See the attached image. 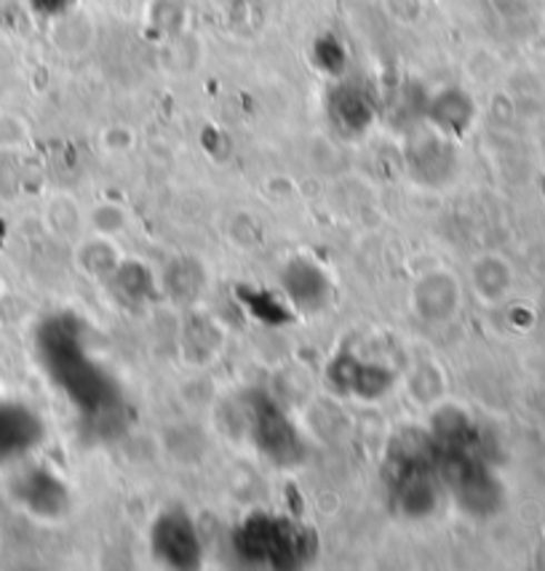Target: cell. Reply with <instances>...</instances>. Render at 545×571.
Returning a JSON list of instances; mask_svg holds the SVG:
<instances>
[{
	"label": "cell",
	"mask_w": 545,
	"mask_h": 571,
	"mask_svg": "<svg viewBox=\"0 0 545 571\" xmlns=\"http://www.w3.org/2000/svg\"><path fill=\"white\" fill-rule=\"evenodd\" d=\"M305 537L289 521H276V518H255L246 523V529L238 537V548L244 550L251 561H265L270 567H291L305 555Z\"/></svg>",
	"instance_id": "cell-1"
},
{
	"label": "cell",
	"mask_w": 545,
	"mask_h": 571,
	"mask_svg": "<svg viewBox=\"0 0 545 571\" xmlns=\"http://www.w3.org/2000/svg\"><path fill=\"white\" fill-rule=\"evenodd\" d=\"M152 548L158 558L171 567H192L201 558L198 534L185 515H164L152 531Z\"/></svg>",
	"instance_id": "cell-2"
},
{
	"label": "cell",
	"mask_w": 545,
	"mask_h": 571,
	"mask_svg": "<svg viewBox=\"0 0 545 571\" xmlns=\"http://www.w3.org/2000/svg\"><path fill=\"white\" fill-rule=\"evenodd\" d=\"M415 300L423 318H428V321H444L457 308V286L449 276L436 272V276L423 278L420 286H417Z\"/></svg>",
	"instance_id": "cell-3"
},
{
	"label": "cell",
	"mask_w": 545,
	"mask_h": 571,
	"mask_svg": "<svg viewBox=\"0 0 545 571\" xmlns=\"http://www.w3.org/2000/svg\"><path fill=\"white\" fill-rule=\"evenodd\" d=\"M284 281H287V289L291 291V297L305 302L308 308H314V304L321 300L324 278H321V272L308 268V264H291V270L287 272Z\"/></svg>",
	"instance_id": "cell-4"
}]
</instances>
